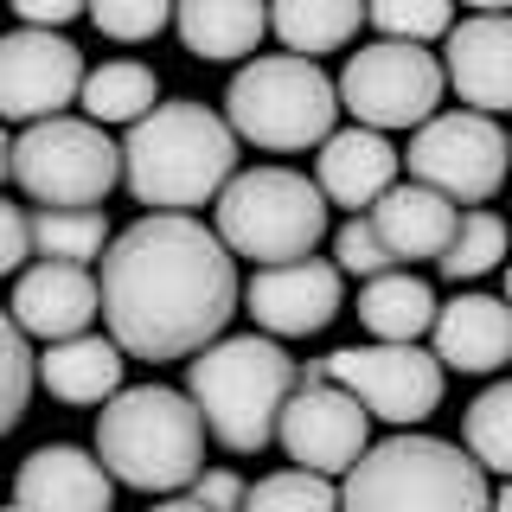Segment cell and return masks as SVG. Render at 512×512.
Here are the masks:
<instances>
[{"mask_svg": "<svg viewBox=\"0 0 512 512\" xmlns=\"http://www.w3.org/2000/svg\"><path fill=\"white\" fill-rule=\"evenodd\" d=\"M96 301L128 359H192L237 314V256L212 224L148 212L103 250Z\"/></svg>", "mask_w": 512, "mask_h": 512, "instance_id": "6da1fadb", "label": "cell"}, {"mask_svg": "<svg viewBox=\"0 0 512 512\" xmlns=\"http://www.w3.org/2000/svg\"><path fill=\"white\" fill-rule=\"evenodd\" d=\"M122 173L141 205L192 212L212 205L218 186L237 173V135L205 103H154L141 122H128Z\"/></svg>", "mask_w": 512, "mask_h": 512, "instance_id": "7a4b0ae2", "label": "cell"}, {"mask_svg": "<svg viewBox=\"0 0 512 512\" xmlns=\"http://www.w3.org/2000/svg\"><path fill=\"white\" fill-rule=\"evenodd\" d=\"M288 391H295V359H288L276 340H256V333L212 340L186 359L192 410H199V423L212 429L224 448H237V455H263L269 448L276 410H282Z\"/></svg>", "mask_w": 512, "mask_h": 512, "instance_id": "3957f363", "label": "cell"}, {"mask_svg": "<svg viewBox=\"0 0 512 512\" xmlns=\"http://www.w3.org/2000/svg\"><path fill=\"white\" fill-rule=\"evenodd\" d=\"M96 461L109 480L141 493H173L192 487L205 461V423L192 410V397L167 391V384H141V391L103 397L96 416Z\"/></svg>", "mask_w": 512, "mask_h": 512, "instance_id": "277c9868", "label": "cell"}, {"mask_svg": "<svg viewBox=\"0 0 512 512\" xmlns=\"http://www.w3.org/2000/svg\"><path fill=\"white\" fill-rule=\"evenodd\" d=\"M487 506L493 480L436 436H391L378 448L365 442L340 493V512H487Z\"/></svg>", "mask_w": 512, "mask_h": 512, "instance_id": "5b68a950", "label": "cell"}, {"mask_svg": "<svg viewBox=\"0 0 512 512\" xmlns=\"http://www.w3.org/2000/svg\"><path fill=\"white\" fill-rule=\"evenodd\" d=\"M333 116H340L333 77L314 58H295V52L250 58L231 77V90H224V128L256 141V148H269V154L320 148L333 135Z\"/></svg>", "mask_w": 512, "mask_h": 512, "instance_id": "8992f818", "label": "cell"}, {"mask_svg": "<svg viewBox=\"0 0 512 512\" xmlns=\"http://www.w3.org/2000/svg\"><path fill=\"white\" fill-rule=\"evenodd\" d=\"M218 244L250 263H295L327 237V199L308 173L250 167L218 186Z\"/></svg>", "mask_w": 512, "mask_h": 512, "instance_id": "52a82bcc", "label": "cell"}, {"mask_svg": "<svg viewBox=\"0 0 512 512\" xmlns=\"http://www.w3.org/2000/svg\"><path fill=\"white\" fill-rule=\"evenodd\" d=\"M7 173L39 205L77 212V205H103L109 199V186H116V173H122V148L103 135V122L45 116V122H26V135L13 141Z\"/></svg>", "mask_w": 512, "mask_h": 512, "instance_id": "ba28073f", "label": "cell"}, {"mask_svg": "<svg viewBox=\"0 0 512 512\" xmlns=\"http://www.w3.org/2000/svg\"><path fill=\"white\" fill-rule=\"evenodd\" d=\"M397 160H410V180L442 192L448 205H480L506 180V135L480 109H455V116L416 122L410 154H397Z\"/></svg>", "mask_w": 512, "mask_h": 512, "instance_id": "9c48e42d", "label": "cell"}, {"mask_svg": "<svg viewBox=\"0 0 512 512\" xmlns=\"http://www.w3.org/2000/svg\"><path fill=\"white\" fill-rule=\"evenodd\" d=\"M442 64L423 52V45H365V52L346 58L340 84H333V96H340V109H352L359 116V128H416L436 116L442 103Z\"/></svg>", "mask_w": 512, "mask_h": 512, "instance_id": "30bf717a", "label": "cell"}, {"mask_svg": "<svg viewBox=\"0 0 512 512\" xmlns=\"http://www.w3.org/2000/svg\"><path fill=\"white\" fill-rule=\"evenodd\" d=\"M320 365H327V384H340L365 416H384L397 429L423 423L442 404V365H436V352H416V340L410 346H397V340L346 346Z\"/></svg>", "mask_w": 512, "mask_h": 512, "instance_id": "8fae6325", "label": "cell"}, {"mask_svg": "<svg viewBox=\"0 0 512 512\" xmlns=\"http://www.w3.org/2000/svg\"><path fill=\"white\" fill-rule=\"evenodd\" d=\"M84 84V52L58 32L26 26L0 39V122H45L64 103H77Z\"/></svg>", "mask_w": 512, "mask_h": 512, "instance_id": "7c38bea8", "label": "cell"}, {"mask_svg": "<svg viewBox=\"0 0 512 512\" xmlns=\"http://www.w3.org/2000/svg\"><path fill=\"white\" fill-rule=\"evenodd\" d=\"M276 442L308 474H346L365 455V410L340 384H295L276 410Z\"/></svg>", "mask_w": 512, "mask_h": 512, "instance_id": "4fadbf2b", "label": "cell"}, {"mask_svg": "<svg viewBox=\"0 0 512 512\" xmlns=\"http://www.w3.org/2000/svg\"><path fill=\"white\" fill-rule=\"evenodd\" d=\"M256 327L282 333V340H308L340 314V269L320 256H295V263H263L244 288Z\"/></svg>", "mask_w": 512, "mask_h": 512, "instance_id": "5bb4252c", "label": "cell"}, {"mask_svg": "<svg viewBox=\"0 0 512 512\" xmlns=\"http://www.w3.org/2000/svg\"><path fill=\"white\" fill-rule=\"evenodd\" d=\"M13 327L32 333V340H71V333H90V320L103 314V301H96V276L84 263H58V256H45V263H32L20 282H13Z\"/></svg>", "mask_w": 512, "mask_h": 512, "instance_id": "9a60e30c", "label": "cell"}, {"mask_svg": "<svg viewBox=\"0 0 512 512\" xmlns=\"http://www.w3.org/2000/svg\"><path fill=\"white\" fill-rule=\"evenodd\" d=\"M442 84H455L461 103H474L480 116H500L512 103V26H506V13H480L468 26H448Z\"/></svg>", "mask_w": 512, "mask_h": 512, "instance_id": "2e32d148", "label": "cell"}, {"mask_svg": "<svg viewBox=\"0 0 512 512\" xmlns=\"http://www.w3.org/2000/svg\"><path fill=\"white\" fill-rule=\"evenodd\" d=\"M13 512H109V474L84 448L52 442L13 480Z\"/></svg>", "mask_w": 512, "mask_h": 512, "instance_id": "e0dca14e", "label": "cell"}, {"mask_svg": "<svg viewBox=\"0 0 512 512\" xmlns=\"http://www.w3.org/2000/svg\"><path fill=\"white\" fill-rule=\"evenodd\" d=\"M314 186H320V199H327V205L365 212L384 186H397V148L378 135V128H340V135L320 141Z\"/></svg>", "mask_w": 512, "mask_h": 512, "instance_id": "ac0fdd59", "label": "cell"}, {"mask_svg": "<svg viewBox=\"0 0 512 512\" xmlns=\"http://www.w3.org/2000/svg\"><path fill=\"white\" fill-rule=\"evenodd\" d=\"M365 218H372L378 244L391 250V263H416V256H442V244L455 237V205L442 199V192L429 186H384L372 205H365Z\"/></svg>", "mask_w": 512, "mask_h": 512, "instance_id": "d6986e66", "label": "cell"}, {"mask_svg": "<svg viewBox=\"0 0 512 512\" xmlns=\"http://www.w3.org/2000/svg\"><path fill=\"white\" fill-rule=\"evenodd\" d=\"M429 327H436V365L455 372H500L512 352V314L493 295H455Z\"/></svg>", "mask_w": 512, "mask_h": 512, "instance_id": "ffe728a7", "label": "cell"}, {"mask_svg": "<svg viewBox=\"0 0 512 512\" xmlns=\"http://www.w3.org/2000/svg\"><path fill=\"white\" fill-rule=\"evenodd\" d=\"M32 378L52 397H64V404H103V397L122 391V346L103 340V333H71V340L45 346Z\"/></svg>", "mask_w": 512, "mask_h": 512, "instance_id": "44dd1931", "label": "cell"}, {"mask_svg": "<svg viewBox=\"0 0 512 512\" xmlns=\"http://www.w3.org/2000/svg\"><path fill=\"white\" fill-rule=\"evenodd\" d=\"M186 52L199 58H244L263 45L269 32V7L263 0H173Z\"/></svg>", "mask_w": 512, "mask_h": 512, "instance_id": "7402d4cb", "label": "cell"}, {"mask_svg": "<svg viewBox=\"0 0 512 512\" xmlns=\"http://www.w3.org/2000/svg\"><path fill=\"white\" fill-rule=\"evenodd\" d=\"M359 320L378 333V340L410 346L416 333H429V320H436V295H429V282H416L410 269H384V276L365 282Z\"/></svg>", "mask_w": 512, "mask_h": 512, "instance_id": "603a6c76", "label": "cell"}, {"mask_svg": "<svg viewBox=\"0 0 512 512\" xmlns=\"http://www.w3.org/2000/svg\"><path fill=\"white\" fill-rule=\"evenodd\" d=\"M359 13H365L359 0H269V26H276V39L295 58L346 45L359 32Z\"/></svg>", "mask_w": 512, "mask_h": 512, "instance_id": "cb8c5ba5", "label": "cell"}, {"mask_svg": "<svg viewBox=\"0 0 512 512\" xmlns=\"http://www.w3.org/2000/svg\"><path fill=\"white\" fill-rule=\"evenodd\" d=\"M77 96H84L90 122H141L160 103L154 71H148V64H135V58H116V64H103V71H84Z\"/></svg>", "mask_w": 512, "mask_h": 512, "instance_id": "d4e9b609", "label": "cell"}, {"mask_svg": "<svg viewBox=\"0 0 512 512\" xmlns=\"http://www.w3.org/2000/svg\"><path fill=\"white\" fill-rule=\"evenodd\" d=\"M26 231H32V250L58 256V263H90V256L103 250V212H96V205H77V212L45 205L39 218H26Z\"/></svg>", "mask_w": 512, "mask_h": 512, "instance_id": "484cf974", "label": "cell"}, {"mask_svg": "<svg viewBox=\"0 0 512 512\" xmlns=\"http://www.w3.org/2000/svg\"><path fill=\"white\" fill-rule=\"evenodd\" d=\"M506 256V224L493 218V212H461L455 218V237L442 244V276L448 282H474V276H487L493 263Z\"/></svg>", "mask_w": 512, "mask_h": 512, "instance_id": "4316f807", "label": "cell"}, {"mask_svg": "<svg viewBox=\"0 0 512 512\" xmlns=\"http://www.w3.org/2000/svg\"><path fill=\"white\" fill-rule=\"evenodd\" d=\"M237 512H340V493L327 487V474L282 468V474H263L256 487H244Z\"/></svg>", "mask_w": 512, "mask_h": 512, "instance_id": "83f0119b", "label": "cell"}, {"mask_svg": "<svg viewBox=\"0 0 512 512\" xmlns=\"http://www.w3.org/2000/svg\"><path fill=\"white\" fill-rule=\"evenodd\" d=\"M468 448H474L480 474H506L512 468V384H493V391L468 410Z\"/></svg>", "mask_w": 512, "mask_h": 512, "instance_id": "f1b7e54d", "label": "cell"}, {"mask_svg": "<svg viewBox=\"0 0 512 512\" xmlns=\"http://www.w3.org/2000/svg\"><path fill=\"white\" fill-rule=\"evenodd\" d=\"M365 20L397 45H423L455 26V0H365Z\"/></svg>", "mask_w": 512, "mask_h": 512, "instance_id": "f546056e", "label": "cell"}, {"mask_svg": "<svg viewBox=\"0 0 512 512\" xmlns=\"http://www.w3.org/2000/svg\"><path fill=\"white\" fill-rule=\"evenodd\" d=\"M26 397H32V352L26 333L13 327V314L0 308V436L26 416Z\"/></svg>", "mask_w": 512, "mask_h": 512, "instance_id": "4dcf8cb0", "label": "cell"}, {"mask_svg": "<svg viewBox=\"0 0 512 512\" xmlns=\"http://www.w3.org/2000/svg\"><path fill=\"white\" fill-rule=\"evenodd\" d=\"M84 13L96 20V32L135 45V39H154L173 20V0H84Z\"/></svg>", "mask_w": 512, "mask_h": 512, "instance_id": "1f68e13d", "label": "cell"}, {"mask_svg": "<svg viewBox=\"0 0 512 512\" xmlns=\"http://www.w3.org/2000/svg\"><path fill=\"white\" fill-rule=\"evenodd\" d=\"M333 250H340V269H346V276H365V282L384 276V269H397V263H391V250L378 244V231H372V218H365V212H352V218L340 224Z\"/></svg>", "mask_w": 512, "mask_h": 512, "instance_id": "d6a6232c", "label": "cell"}, {"mask_svg": "<svg viewBox=\"0 0 512 512\" xmlns=\"http://www.w3.org/2000/svg\"><path fill=\"white\" fill-rule=\"evenodd\" d=\"M32 256V231H26V218L13 212V205H0V276H13Z\"/></svg>", "mask_w": 512, "mask_h": 512, "instance_id": "836d02e7", "label": "cell"}, {"mask_svg": "<svg viewBox=\"0 0 512 512\" xmlns=\"http://www.w3.org/2000/svg\"><path fill=\"white\" fill-rule=\"evenodd\" d=\"M192 500L212 512H237L244 506V480L237 474H192Z\"/></svg>", "mask_w": 512, "mask_h": 512, "instance_id": "e575fe53", "label": "cell"}, {"mask_svg": "<svg viewBox=\"0 0 512 512\" xmlns=\"http://www.w3.org/2000/svg\"><path fill=\"white\" fill-rule=\"evenodd\" d=\"M13 13H20L26 26H64V20H77V13H84V0H13Z\"/></svg>", "mask_w": 512, "mask_h": 512, "instance_id": "d590c367", "label": "cell"}, {"mask_svg": "<svg viewBox=\"0 0 512 512\" xmlns=\"http://www.w3.org/2000/svg\"><path fill=\"white\" fill-rule=\"evenodd\" d=\"M154 512H212V506H199V500H167V506H154Z\"/></svg>", "mask_w": 512, "mask_h": 512, "instance_id": "8d00e7d4", "label": "cell"}, {"mask_svg": "<svg viewBox=\"0 0 512 512\" xmlns=\"http://www.w3.org/2000/svg\"><path fill=\"white\" fill-rule=\"evenodd\" d=\"M468 7H480V13H506L512 0H468Z\"/></svg>", "mask_w": 512, "mask_h": 512, "instance_id": "74e56055", "label": "cell"}, {"mask_svg": "<svg viewBox=\"0 0 512 512\" xmlns=\"http://www.w3.org/2000/svg\"><path fill=\"white\" fill-rule=\"evenodd\" d=\"M7 154H13V141H7V135H0V173H7Z\"/></svg>", "mask_w": 512, "mask_h": 512, "instance_id": "f35d334b", "label": "cell"}]
</instances>
